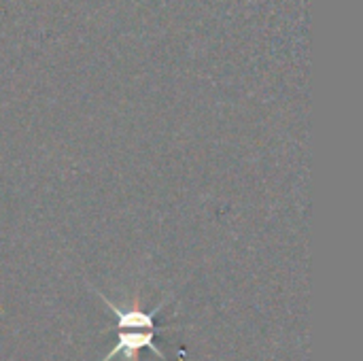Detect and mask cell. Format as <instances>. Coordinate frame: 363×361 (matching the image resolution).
<instances>
[{"mask_svg":"<svg viewBox=\"0 0 363 361\" xmlns=\"http://www.w3.org/2000/svg\"><path fill=\"white\" fill-rule=\"evenodd\" d=\"M164 330H172V328H153V330H119V338H117V345L113 351L106 353V357L102 361H111L115 355L123 353L128 360H134V353L140 351V349H151L160 360H168L166 353L153 343L155 340V334L157 332H164Z\"/></svg>","mask_w":363,"mask_h":361,"instance_id":"6da1fadb","label":"cell"}]
</instances>
